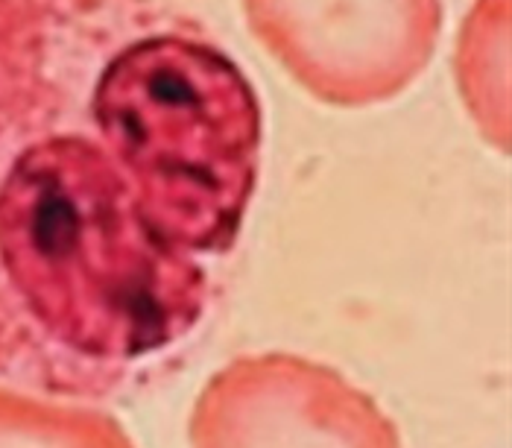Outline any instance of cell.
Instances as JSON below:
<instances>
[{
	"instance_id": "obj_1",
	"label": "cell",
	"mask_w": 512,
	"mask_h": 448,
	"mask_svg": "<svg viewBox=\"0 0 512 448\" xmlns=\"http://www.w3.org/2000/svg\"><path fill=\"white\" fill-rule=\"evenodd\" d=\"M264 162V106L170 0H0V381L141 390L194 346Z\"/></svg>"
},
{
	"instance_id": "obj_2",
	"label": "cell",
	"mask_w": 512,
	"mask_h": 448,
	"mask_svg": "<svg viewBox=\"0 0 512 448\" xmlns=\"http://www.w3.org/2000/svg\"><path fill=\"white\" fill-rule=\"evenodd\" d=\"M258 44L308 94L363 109L401 94L439 41L442 0H243Z\"/></svg>"
},
{
	"instance_id": "obj_3",
	"label": "cell",
	"mask_w": 512,
	"mask_h": 448,
	"mask_svg": "<svg viewBox=\"0 0 512 448\" xmlns=\"http://www.w3.org/2000/svg\"><path fill=\"white\" fill-rule=\"evenodd\" d=\"M191 448H404L395 422L340 369L290 352L240 355L199 390Z\"/></svg>"
},
{
	"instance_id": "obj_4",
	"label": "cell",
	"mask_w": 512,
	"mask_h": 448,
	"mask_svg": "<svg viewBox=\"0 0 512 448\" xmlns=\"http://www.w3.org/2000/svg\"><path fill=\"white\" fill-rule=\"evenodd\" d=\"M0 448H135L109 410L0 384Z\"/></svg>"
}]
</instances>
